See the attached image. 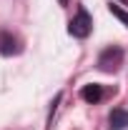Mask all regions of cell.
Instances as JSON below:
<instances>
[{"label":"cell","instance_id":"8992f818","mask_svg":"<svg viewBox=\"0 0 128 130\" xmlns=\"http://www.w3.org/2000/svg\"><path fill=\"white\" fill-rule=\"evenodd\" d=\"M108 10H111V15H116L123 25H128V13L121 8V5H108Z\"/></svg>","mask_w":128,"mask_h":130},{"label":"cell","instance_id":"277c9868","mask_svg":"<svg viewBox=\"0 0 128 130\" xmlns=\"http://www.w3.org/2000/svg\"><path fill=\"white\" fill-rule=\"evenodd\" d=\"M108 123H111V130L128 128V113H126V110H121V108H116V110L108 115Z\"/></svg>","mask_w":128,"mask_h":130},{"label":"cell","instance_id":"7a4b0ae2","mask_svg":"<svg viewBox=\"0 0 128 130\" xmlns=\"http://www.w3.org/2000/svg\"><path fill=\"white\" fill-rule=\"evenodd\" d=\"M121 60H123V50L121 48H108L100 53V58H98V68L100 70H116L118 65H121Z\"/></svg>","mask_w":128,"mask_h":130},{"label":"cell","instance_id":"3957f363","mask_svg":"<svg viewBox=\"0 0 128 130\" xmlns=\"http://www.w3.org/2000/svg\"><path fill=\"white\" fill-rule=\"evenodd\" d=\"M18 40L10 35V32H0V53L3 55H15L18 53Z\"/></svg>","mask_w":128,"mask_h":130},{"label":"cell","instance_id":"52a82bcc","mask_svg":"<svg viewBox=\"0 0 128 130\" xmlns=\"http://www.w3.org/2000/svg\"><path fill=\"white\" fill-rule=\"evenodd\" d=\"M58 3H60V5H65V3H68V0H58Z\"/></svg>","mask_w":128,"mask_h":130},{"label":"cell","instance_id":"5b68a950","mask_svg":"<svg viewBox=\"0 0 128 130\" xmlns=\"http://www.w3.org/2000/svg\"><path fill=\"white\" fill-rule=\"evenodd\" d=\"M80 98L85 100V103H100V98H103V88L100 85H85L83 90H80Z\"/></svg>","mask_w":128,"mask_h":130},{"label":"cell","instance_id":"6da1fadb","mask_svg":"<svg viewBox=\"0 0 128 130\" xmlns=\"http://www.w3.org/2000/svg\"><path fill=\"white\" fill-rule=\"evenodd\" d=\"M91 30H93V20H91V15L85 13V8H78L75 18H73L70 25H68V32H70L73 38H88Z\"/></svg>","mask_w":128,"mask_h":130}]
</instances>
